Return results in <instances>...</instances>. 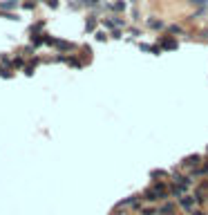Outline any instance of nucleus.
<instances>
[{"label":"nucleus","mask_w":208,"mask_h":215,"mask_svg":"<svg viewBox=\"0 0 208 215\" xmlns=\"http://www.w3.org/2000/svg\"><path fill=\"white\" fill-rule=\"evenodd\" d=\"M179 204H181V208H186V211H193L195 208V200H193V197H188V195L179 197Z\"/></svg>","instance_id":"nucleus-1"},{"label":"nucleus","mask_w":208,"mask_h":215,"mask_svg":"<svg viewBox=\"0 0 208 215\" xmlns=\"http://www.w3.org/2000/svg\"><path fill=\"white\" fill-rule=\"evenodd\" d=\"M175 182H177V186H181L183 190L190 188V184H193V182H190V177H181V175H177V177H175Z\"/></svg>","instance_id":"nucleus-2"},{"label":"nucleus","mask_w":208,"mask_h":215,"mask_svg":"<svg viewBox=\"0 0 208 215\" xmlns=\"http://www.w3.org/2000/svg\"><path fill=\"white\" fill-rule=\"evenodd\" d=\"M121 206H139V197H130V200H123Z\"/></svg>","instance_id":"nucleus-3"},{"label":"nucleus","mask_w":208,"mask_h":215,"mask_svg":"<svg viewBox=\"0 0 208 215\" xmlns=\"http://www.w3.org/2000/svg\"><path fill=\"white\" fill-rule=\"evenodd\" d=\"M56 45L61 47V49H65V52H70V49H74V45H72V43H65V41H56Z\"/></svg>","instance_id":"nucleus-4"},{"label":"nucleus","mask_w":208,"mask_h":215,"mask_svg":"<svg viewBox=\"0 0 208 215\" xmlns=\"http://www.w3.org/2000/svg\"><path fill=\"white\" fill-rule=\"evenodd\" d=\"M163 47L166 49H177V41H163Z\"/></svg>","instance_id":"nucleus-5"},{"label":"nucleus","mask_w":208,"mask_h":215,"mask_svg":"<svg viewBox=\"0 0 208 215\" xmlns=\"http://www.w3.org/2000/svg\"><path fill=\"white\" fill-rule=\"evenodd\" d=\"M148 27H152V29H159V27H163L161 20H148Z\"/></svg>","instance_id":"nucleus-6"},{"label":"nucleus","mask_w":208,"mask_h":215,"mask_svg":"<svg viewBox=\"0 0 208 215\" xmlns=\"http://www.w3.org/2000/svg\"><path fill=\"white\" fill-rule=\"evenodd\" d=\"M197 159H199L197 155H193V157H188L186 161H183V164H186V166H195V164H197Z\"/></svg>","instance_id":"nucleus-7"},{"label":"nucleus","mask_w":208,"mask_h":215,"mask_svg":"<svg viewBox=\"0 0 208 215\" xmlns=\"http://www.w3.org/2000/svg\"><path fill=\"white\" fill-rule=\"evenodd\" d=\"M7 7H16V0H5V2H2V5H0V9H7Z\"/></svg>","instance_id":"nucleus-8"},{"label":"nucleus","mask_w":208,"mask_h":215,"mask_svg":"<svg viewBox=\"0 0 208 215\" xmlns=\"http://www.w3.org/2000/svg\"><path fill=\"white\" fill-rule=\"evenodd\" d=\"M168 29L172 31V34H181V27H177V25H170V27H168Z\"/></svg>","instance_id":"nucleus-9"},{"label":"nucleus","mask_w":208,"mask_h":215,"mask_svg":"<svg viewBox=\"0 0 208 215\" xmlns=\"http://www.w3.org/2000/svg\"><path fill=\"white\" fill-rule=\"evenodd\" d=\"M85 29H87V31H92V29H94V18H90V20H87Z\"/></svg>","instance_id":"nucleus-10"},{"label":"nucleus","mask_w":208,"mask_h":215,"mask_svg":"<svg viewBox=\"0 0 208 215\" xmlns=\"http://www.w3.org/2000/svg\"><path fill=\"white\" fill-rule=\"evenodd\" d=\"M114 9H117V11H123V9H125V5H123V2H117V5H114Z\"/></svg>","instance_id":"nucleus-11"},{"label":"nucleus","mask_w":208,"mask_h":215,"mask_svg":"<svg viewBox=\"0 0 208 215\" xmlns=\"http://www.w3.org/2000/svg\"><path fill=\"white\" fill-rule=\"evenodd\" d=\"M193 5H208V0H190Z\"/></svg>","instance_id":"nucleus-12"},{"label":"nucleus","mask_w":208,"mask_h":215,"mask_svg":"<svg viewBox=\"0 0 208 215\" xmlns=\"http://www.w3.org/2000/svg\"><path fill=\"white\" fill-rule=\"evenodd\" d=\"M47 5H49L51 9H56V7H58V0H49V2H47Z\"/></svg>","instance_id":"nucleus-13"},{"label":"nucleus","mask_w":208,"mask_h":215,"mask_svg":"<svg viewBox=\"0 0 208 215\" xmlns=\"http://www.w3.org/2000/svg\"><path fill=\"white\" fill-rule=\"evenodd\" d=\"M96 38H99V41H107V36L103 34V31H99V34H96Z\"/></svg>","instance_id":"nucleus-14"},{"label":"nucleus","mask_w":208,"mask_h":215,"mask_svg":"<svg viewBox=\"0 0 208 215\" xmlns=\"http://www.w3.org/2000/svg\"><path fill=\"white\" fill-rule=\"evenodd\" d=\"M85 5H90V7H94V5H99V0H85Z\"/></svg>","instance_id":"nucleus-15"},{"label":"nucleus","mask_w":208,"mask_h":215,"mask_svg":"<svg viewBox=\"0 0 208 215\" xmlns=\"http://www.w3.org/2000/svg\"><path fill=\"white\" fill-rule=\"evenodd\" d=\"M195 215H206V213H195Z\"/></svg>","instance_id":"nucleus-16"},{"label":"nucleus","mask_w":208,"mask_h":215,"mask_svg":"<svg viewBox=\"0 0 208 215\" xmlns=\"http://www.w3.org/2000/svg\"><path fill=\"white\" fill-rule=\"evenodd\" d=\"M206 38H208V31H206Z\"/></svg>","instance_id":"nucleus-17"}]
</instances>
